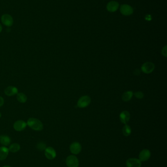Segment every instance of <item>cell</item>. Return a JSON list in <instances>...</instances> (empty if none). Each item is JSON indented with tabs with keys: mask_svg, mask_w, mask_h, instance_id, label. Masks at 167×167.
<instances>
[{
	"mask_svg": "<svg viewBox=\"0 0 167 167\" xmlns=\"http://www.w3.org/2000/svg\"><path fill=\"white\" fill-rule=\"evenodd\" d=\"M2 25L0 24V33L2 32Z\"/></svg>",
	"mask_w": 167,
	"mask_h": 167,
	"instance_id": "cell-27",
	"label": "cell"
},
{
	"mask_svg": "<svg viewBox=\"0 0 167 167\" xmlns=\"http://www.w3.org/2000/svg\"><path fill=\"white\" fill-rule=\"evenodd\" d=\"M133 93L131 91L125 92L122 96V99L124 101H129L133 97Z\"/></svg>",
	"mask_w": 167,
	"mask_h": 167,
	"instance_id": "cell-18",
	"label": "cell"
},
{
	"mask_svg": "<svg viewBox=\"0 0 167 167\" xmlns=\"http://www.w3.org/2000/svg\"><path fill=\"white\" fill-rule=\"evenodd\" d=\"M130 117L129 113L126 110L122 111L120 114V119L123 124H126L129 121Z\"/></svg>",
	"mask_w": 167,
	"mask_h": 167,
	"instance_id": "cell-13",
	"label": "cell"
},
{
	"mask_svg": "<svg viewBox=\"0 0 167 167\" xmlns=\"http://www.w3.org/2000/svg\"><path fill=\"white\" fill-rule=\"evenodd\" d=\"M4 102H5V101H4V98L0 96V107H1L4 105Z\"/></svg>",
	"mask_w": 167,
	"mask_h": 167,
	"instance_id": "cell-24",
	"label": "cell"
},
{
	"mask_svg": "<svg viewBox=\"0 0 167 167\" xmlns=\"http://www.w3.org/2000/svg\"><path fill=\"white\" fill-rule=\"evenodd\" d=\"M66 163L68 167H78L79 161L74 155H70L66 160Z\"/></svg>",
	"mask_w": 167,
	"mask_h": 167,
	"instance_id": "cell-2",
	"label": "cell"
},
{
	"mask_svg": "<svg viewBox=\"0 0 167 167\" xmlns=\"http://www.w3.org/2000/svg\"><path fill=\"white\" fill-rule=\"evenodd\" d=\"M27 126L36 131H41L43 129V124L39 119L35 118H30L27 123Z\"/></svg>",
	"mask_w": 167,
	"mask_h": 167,
	"instance_id": "cell-1",
	"label": "cell"
},
{
	"mask_svg": "<svg viewBox=\"0 0 167 167\" xmlns=\"http://www.w3.org/2000/svg\"><path fill=\"white\" fill-rule=\"evenodd\" d=\"M46 145L43 143H40L38 144L37 147L40 150H43L46 148Z\"/></svg>",
	"mask_w": 167,
	"mask_h": 167,
	"instance_id": "cell-22",
	"label": "cell"
},
{
	"mask_svg": "<svg viewBox=\"0 0 167 167\" xmlns=\"http://www.w3.org/2000/svg\"><path fill=\"white\" fill-rule=\"evenodd\" d=\"M91 102V98L88 96H83L78 102V106L80 108H86Z\"/></svg>",
	"mask_w": 167,
	"mask_h": 167,
	"instance_id": "cell-4",
	"label": "cell"
},
{
	"mask_svg": "<svg viewBox=\"0 0 167 167\" xmlns=\"http://www.w3.org/2000/svg\"><path fill=\"white\" fill-rule=\"evenodd\" d=\"M154 64L151 62H146L143 64L141 67V70L144 73L149 74L151 73L154 69Z\"/></svg>",
	"mask_w": 167,
	"mask_h": 167,
	"instance_id": "cell-5",
	"label": "cell"
},
{
	"mask_svg": "<svg viewBox=\"0 0 167 167\" xmlns=\"http://www.w3.org/2000/svg\"><path fill=\"white\" fill-rule=\"evenodd\" d=\"M1 117H2L1 113H0V118Z\"/></svg>",
	"mask_w": 167,
	"mask_h": 167,
	"instance_id": "cell-29",
	"label": "cell"
},
{
	"mask_svg": "<svg viewBox=\"0 0 167 167\" xmlns=\"http://www.w3.org/2000/svg\"><path fill=\"white\" fill-rule=\"evenodd\" d=\"M134 96L138 99H142L144 97V94L142 92H137L134 93Z\"/></svg>",
	"mask_w": 167,
	"mask_h": 167,
	"instance_id": "cell-21",
	"label": "cell"
},
{
	"mask_svg": "<svg viewBox=\"0 0 167 167\" xmlns=\"http://www.w3.org/2000/svg\"><path fill=\"white\" fill-rule=\"evenodd\" d=\"M146 19L147 20H151V17L150 16V15H147L146 16Z\"/></svg>",
	"mask_w": 167,
	"mask_h": 167,
	"instance_id": "cell-26",
	"label": "cell"
},
{
	"mask_svg": "<svg viewBox=\"0 0 167 167\" xmlns=\"http://www.w3.org/2000/svg\"><path fill=\"white\" fill-rule=\"evenodd\" d=\"M1 21L4 25L8 27H10L13 24V17L8 14H5L2 16Z\"/></svg>",
	"mask_w": 167,
	"mask_h": 167,
	"instance_id": "cell-3",
	"label": "cell"
},
{
	"mask_svg": "<svg viewBox=\"0 0 167 167\" xmlns=\"http://www.w3.org/2000/svg\"><path fill=\"white\" fill-rule=\"evenodd\" d=\"M9 150V151L15 153V152H17L20 150V146L19 144L17 143L13 144L10 145Z\"/></svg>",
	"mask_w": 167,
	"mask_h": 167,
	"instance_id": "cell-19",
	"label": "cell"
},
{
	"mask_svg": "<svg viewBox=\"0 0 167 167\" xmlns=\"http://www.w3.org/2000/svg\"><path fill=\"white\" fill-rule=\"evenodd\" d=\"M11 142V139L8 135H0V143L5 146H8Z\"/></svg>",
	"mask_w": 167,
	"mask_h": 167,
	"instance_id": "cell-16",
	"label": "cell"
},
{
	"mask_svg": "<svg viewBox=\"0 0 167 167\" xmlns=\"http://www.w3.org/2000/svg\"><path fill=\"white\" fill-rule=\"evenodd\" d=\"M141 161L139 159L131 158L127 160L126 165L127 167H141Z\"/></svg>",
	"mask_w": 167,
	"mask_h": 167,
	"instance_id": "cell-8",
	"label": "cell"
},
{
	"mask_svg": "<svg viewBox=\"0 0 167 167\" xmlns=\"http://www.w3.org/2000/svg\"><path fill=\"white\" fill-rule=\"evenodd\" d=\"M3 167H11V166H5Z\"/></svg>",
	"mask_w": 167,
	"mask_h": 167,
	"instance_id": "cell-28",
	"label": "cell"
},
{
	"mask_svg": "<svg viewBox=\"0 0 167 167\" xmlns=\"http://www.w3.org/2000/svg\"><path fill=\"white\" fill-rule=\"evenodd\" d=\"M151 155V153L150 151L147 149H144L140 152L139 155V159L141 162L147 161L150 159Z\"/></svg>",
	"mask_w": 167,
	"mask_h": 167,
	"instance_id": "cell-7",
	"label": "cell"
},
{
	"mask_svg": "<svg viewBox=\"0 0 167 167\" xmlns=\"http://www.w3.org/2000/svg\"><path fill=\"white\" fill-rule=\"evenodd\" d=\"M17 99L20 103H25L27 101V97L23 93H18L17 94Z\"/></svg>",
	"mask_w": 167,
	"mask_h": 167,
	"instance_id": "cell-17",
	"label": "cell"
},
{
	"mask_svg": "<svg viewBox=\"0 0 167 167\" xmlns=\"http://www.w3.org/2000/svg\"><path fill=\"white\" fill-rule=\"evenodd\" d=\"M134 73L136 75H139L140 74V71L139 69H136L135 71L134 72Z\"/></svg>",
	"mask_w": 167,
	"mask_h": 167,
	"instance_id": "cell-25",
	"label": "cell"
},
{
	"mask_svg": "<svg viewBox=\"0 0 167 167\" xmlns=\"http://www.w3.org/2000/svg\"><path fill=\"white\" fill-rule=\"evenodd\" d=\"M70 150L74 155H78L82 151V146L78 142H74L70 145Z\"/></svg>",
	"mask_w": 167,
	"mask_h": 167,
	"instance_id": "cell-10",
	"label": "cell"
},
{
	"mask_svg": "<svg viewBox=\"0 0 167 167\" xmlns=\"http://www.w3.org/2000/svg\"><path fill=\"white\" fill-rule=\"evenodd\" d=\"M120 11L121 13L125 16H129L133 14V9L130 5H123L121 6Z\"/></svg>",
	"mask_w": 167,
	"mask_h": 167,
	"instance_id": "cell-11",
	"label": "cell"
},
{
	"mask_svg": "<svg viewBox=\"0 0 167 167\" xmlns=\"http://www.w3.org/2000/svg\"><path fill=\"white\" fill-rule=\"evenodd\" d=\"M9 150L5 146L0 147V160L3 161L6 159L9 155Z\"/></svg>",
	"mask_w": 167,
	"mask_h": 167,
	"instance_id": "cell-15",
	"label": "cell"
},
{
	"mask_svg": "<svg viewBox=\"0 0 167 167\" xmlns=\"http://www.w3.org/2000/svg\"><path fill=\"white\" fill-rule=\"evenodd\" d=\"M167 47L165 46L164 48H163V50H162V54L164 56L166 57L167 56Z\"/></svg>",
	"mask_w": 167,
	"mask_h": 167,
	"instance_id": "cell-23",
	"label": "cell"
},
{
	"mask_svg": "<svg viewBox=\"0 0 167 167\" xmlns=\"http://www.w3.org/2000/svg\"><path fill=\"white\" fill-rule=\"evenodd\" d=\"M119 4L116 2H110L107 5V9L109 12H115L119 8Z\"/></svg>",
	"mask_w": 167,
	"mask_h": 167,
	"instance_id": "cell-14",
	"label": "cell"
},
{
	"mask_svg": "<svg viewBox=\"0 0 167 167\" xmlns=\"http://www.w3.org/2000/svg\"><path fill=\"white\" fill-rule=\"evenodd\" d=\"M5 93L8 96H13L17 94L18 89L16 87L14 86H9L5 89Z\"/></svg>",
	"mask_w": 167,
	"mask_h": 167,
	"instance_id": "cell-12",
	"label": "cell"
},
{
	"mask_svg": "<svg viewBox=\"0 0 167 167\" xmlns=\"http://www.w3.org/2000/svg\"><path fill=\"white\" fill-rule=\"evenodd\" d=\"M131 133V127L129 125H125L123 128V134L125 136H129Z\"/></svg>",
	"mask_w": 167,
	"mask_h": 167,
	"instance_id": "cell-20",
	"label": "cell"
},
{
	"mask_svg": "<svg viewBox=\"0 0 167 167\" xmlns=\"http://www.w3.org/2000/svg\"><path fill=\"white\" fill-rule=\"evenodd\" d=\"M45 155L47 158L49 160L53 159L56 156V153L55 149L51 147L45 148Z\"/></svg>",
	"mask_w": 167,
	"mask_h": 167,
	"instance_id": "cell-9",
	"label": "cell"
},
{
	"mask_svg": "<svg viewBox=\"0 0 167 167\" xmlns=\"http://www.w3.org/2000/svg\"><path fill=\"white\" fill-rule=\"evenodd\" d=\"M27 126V123L23 120H18L14 123L13 127L16 131H21L26 129Z\"/></svg>",
	"mask_w": 167,
	"mask_h": 167,
	"instance_id": "cell-6",
	"label": "cell"
}]
</instances>
